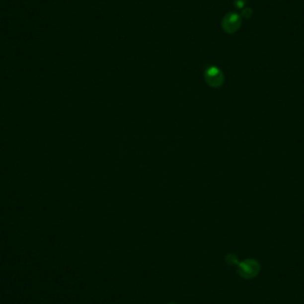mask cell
I'll use <instances>...</instances> for the list:
<instances>
[{"label": "cell", "mask_w": 304, "mask_h": 304, "mask_svg": "<svg viewBox=\"0 0 304 304\" xmlns=\"http://www.w3.org/2000/svg\"><path fill=\"white\" fill-rule=\"evenodd\" d=\"M224 79L223 72L216 66L208 67L205 72V80L207 84L213 88L220 87L224 83Z\"/></svg>", "instance_id": "cell-1"}, {"label": "cell", "mask_w": 304, "mask_h": 304, "mask_svg": "<svg viewBox=\"0 0 304 304\" xmlns=\"http://www.w3.org/2000/svg\"><path fill=\"white\" fill-rule=\"evenodd\" d=\"M245 2H246V0H234V5L236 6V8H242V7H244Z\"/></svg>", "instance_id": "cell-3"}, {"label": "cell", "mask_w": 304, "mask_h": 304, "mask_svg": "<svg viewBox=\"0 0 304 304\" xmlns=\"http://www.w3.org/2000/svg\"></svg>", "instance_id": "cell-5"}, {"label": "cell", "mask_w": 304, "mask_h": 304, "mask_svg": "<svg viewBox=\"0 0 304 304\" xmlns=\"http://www.w3.org/2000/svg\"><path fill=\"white\" fill-rule=\"evenodd\" d=\"M241 26V18L239 15H237L235 13H227L222 22V27L223 30L226 33L232 34L235 33L236 30L240 28Z\"/></svg>", "instance_id": "cell-2"}, {"label": "cell", "mask_w": 304, "mask_h": 304, "mask_svg": "<svg viewBox=\"0 0 304 304\" xmlns=\"http://www.w3.org/2000/svg\"><path fill=\"white\" fill-rule=\"evenodd\" d=\"M252 15V10L250 8H245V10H243L242 12V16L245 17V18H249Z\"/></svg>", "instance_id": "cell-4"}]
</instances>
